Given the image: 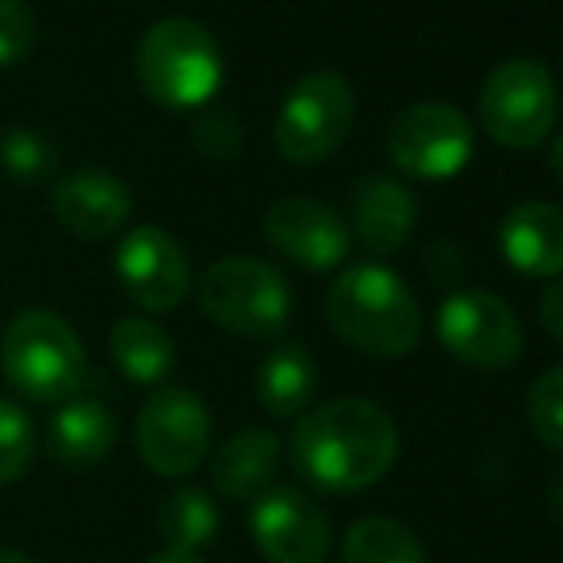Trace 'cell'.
Returning a JSON list of instances; mask_svg holds the SVG:
<instances>
[{"label":"cell","mask_w":563,"mask_h":563,"mask_svg":"<svg viewBox=\"0 0 563 563\" xmlns=\"http://www.w3.org/2000/svg\"><path fill=\"white\" fill-rule=\"evenodd\" d=\"M399 460V426L372 399H334L307 410L291 433V464L327 495H356Z\"/></svg>","instance_id":"cell-1"},{"label":"cell","mask_w":563,"mask_h":563,"mask_svg":"<svg viewBox=\"0 0 563 563\" xmlns=\"http://www.w3.org/2000/svg\"><path fill=\"white\" fill-rule=\"evenodd\" d=\"M327 319L345 345L368 356H407L422 338V311L399 273L379 261L349 265L327 296Z\"/></svg>","instance_id":"cell-2"},{"label":"cell","mask_w":563,"mask_h":563,"mask_svg":"<svg viewBox=\"0 0 563 563\" xmlns=\"http://www.w3.org/2000/svg\"><path fill=\"white\" fill-rule=\"evenodd\" d=\"M0 368L23 399L62 407L77 399V391L89 379V356H85L77 330L62 314L31 307L4 327Z\"/></svg>","instance_id":"cell-3"},{"label":"cell","mask_w":563,"mask_h":563,"mask_svg":"<svg viewBox=\"0 0 563 563\" xmlns=\"http://www.w3.org/2000/svg\"><path fill=\"white\" fill-rule=\"evenodd\" d=\"M134 69L154 104L169 112H192L208 104L223 85V51L200 20L169 15L142 35Z\"/></svg>","instance_id":"cell-4"},{"label":"cell","mask_w":563,"mask_h":563,"mask_svg":"<svg viewBox=\"0 0 563 563\" xmlns=\"http://www.w3.org/2000/svg\"><path fill=\"white\" fill-rule=\"evenodd\" d=\"M560 115L556 77L537 58H506L487 74L479 89V123L498 146L533 150L549 142Z\"/></svg>","instance_id":"cell-5"},{"label":"cell","mask_w":563,"mask_h":563,"mask_svg":"<svg viewBox=\"0 0 563 563\" xmlns=\"http://www.w3.org/2000/svg\"><path fill=\"white\" fill-rule=\"evenodd\" d=\"M200 303L216 327L238 338H273L291 319V288L268 261L223 257L203 273Z\"/></svg>","instance_id":"cell-6"},{"label":"cell","mask_w":563,"mask_h":563,"mask_svg":"<svg viewBox=\"0 0 563 563\" xmlns=\"http://www.w3.org/2000/svg\"><path fill=\"white\" fill-rule=\"evenodd\" d=\"M353 85L334 69H319L291 85L276 112V150L296 165H319L345 146L353 131Z\"/></svg>","instance_id":"cell-7"},{"label":"cell","mask_w":563,"mask_h":563,"mask_svg":"<svg viewBox=\"0 0 563 563\" xmlns=\"http://www.w3.org/2000/svg\"><path fill=\"white\" fill-rule=\"evenodd\" d=\"M441 345L467 368L503 372L526 353V330L506 299L483 288L452 291L438 311Z\"/></svg>","instance_id":"cell-8"},{"label":"cell","mask_w":563,"mask_h":563,"mask_svg":"<svg viewBox=\"0 0 563 563\" xmlns=\"http://www.w3.org/2000/svg\"><path fill=\"white\" fill-rule=\"evenodd\" d=\"M475 131L456 104L422 100L402 108L387 126V154L407 177L449 180L472 162Z\"/></svg>","instance_id":"cell-9"},{"label":"cell","mask_w":563,"mask_h":563,"mask_svg":"<svg viewBox=\"0 0 563 563\" xmlns=\"http://www.w3.org/2000/svg\"><path fill=\"white\" fill-rule=\"evenodd\" d=\"M142 464L165 479L196 472L211 449V415L188 387H157L134 426Z\"/></svg>","instance_id":"cell-10"},{"label":"cell","mask_w":563,"mask_h":563,"mask_svg":"<svg viewBox=\"0 0 563 563\" xmlns=\"http://www.w3.org/2000/svg\"><path fill=\"white\" fill-rule=\"evenodd\" d=\"M119 288L146 314H169L192 288V265L180 242L162 227H134L115 250Z\"/></svg>","instance_id":"cell-11"},{"label":"cell","mask_w":563,"mask_h":563,"mask_svg":"<svg viewBox=\"0 0 563 563\" xmlns=\"http://www.w3.org/2000/svg\"><path fill=\"white\" fill-rule=\"evenodd\" d=\"M250 533L273 563H327L334 544L327 510L296 487H268L253 498Z\"/></svg>","instance_id":"cell-12"},{"label":"cell","mask_w":563,"mask_h":563,"mask_svg":"<svg viewBox=\"0 0 563 563\" xmlns=\"http://www.w3.org/2000/svg\"><path fill=\"white\" fill-rule=\"evenodd\" d=\"M265 238L280 257H288L299 268H311V273L338 268L353 245V234L338 219V211H330L319 200H307V196H288V200L273 203L265 216Z\"/></svg>","instance_id":"cell-13"},{"label":"cell","mask_w":563,"mask_h":563,"mask_svg":"<svg viewBox=\"0 0 563 563\" xmlns=\"http://www.w3.org/2000/svg\"><path fill=\"white\" fill-rule=\"evenodd\" d=\"M58 223L77 238H108L131 216V188L112 169H77L51 192Z\"/></svg>","instance_id":"cell-14"},{"label":"cell","mask_w":563,"mask_h":563,"mask_svg":"<svg viewBox=\"0 0 563 563\" xmlns=\"http://www.w3.org/2000/svg\"><path fill=\"white\" fill-rule=\"evenodd\" d=\"M498 245L518 273L556 280L563 276V208L549 200H526L510 208L498 227Z\"/></svg>","instance_id":"cell-15"},{"label":"cell","mask_w":563,"mask_h":563,"mask_svg":"<svg viewBox=\"0 0 563 563\" xmlns=\"http://www.w3.org/2000/svg\"><path fill=\"white\" fill-rule=\"evenodd\" d=\"M418 203L410 188L384 173H368L353 188V234L376 257H391L410 242Z\"/></svg>","instance_id":"cell-16"},{"label":"cell","mask_w":563,"mask_h":563,"mask_svg":"<svg viewBox=\"0 0 563 563\" xmlns=\"http://www.w3.org/2000/svg\"><path fill=\"white\" fill-rule=\"evenodd\" d=\"M280 467V438L273 430H238L223 441V449L211 460V483L223 498L234 503H253L276 479Z\"/></svg>","instance_id":"cell-17"},{"label":"cell","mask_w":563,"mask_h":563,"mask_svg":"<svg viewBox=\"0 0 563 563\" xmlns=\"http://www.w3.org/2000/svg\"><path fill=\"white\" fill-rule=\"evenodd\" d=\"M51 456L69 472H89L115 445V418L97 399H69L54 410L46 430Z\"/></svg>","instance_id":"cell-18"},{"label":"cell","mask_w":563,"mask_h":563,"mask_svg":"<svg viewBox=\"0 0 563 563\" xmlns=\"http://www.w3.org/2000/svg\"><path fill=\"white\" fill-rule=\"evenodd\" d=\"M319 387V368L311 353L296 341H284L257 368V402L273 418H303Z\"/></svg>","instance_id":"cell-19"},{"label":"cell","mask_w":563,"mask_h":563,"mask_svg":"<svg viewBox=\"0 0 563 563\" xmlns=\"http://www.w3.org/2000/svg\"><path fill=\"white\" fill-rule=\"evenodd\" d=\"M112 356L131 384L157 387L169 379L173 364H177V349L173 338L157 327L154 319L142 314H126L112 327Z\"/></svg>","instance_id":"cell-20"},{"label":"cell","mask_w":563,"mask_h":563,"mask_svg":"<svg viewBox=\"0 0 563 563\" xmlns=\"http://www.w3.org/2000/svg\"><path fill=\"white\" fill-rule=\"evenodd\" d=\"M223 529V514H219L216 498L200 487H180L165 495L162 510H157V533H162L169 552H196L211 544Z\"/></svg>","instance_id":"cell-21"},{"label":"cell","mask_w":563,"mask_h":563,"mask_svg":"<svg viewBox=\"0 0 563 563\" xmlns=\"http://www.w3.org/2000/svg\"><path fill=\"white\" fill-rule=\"evenodd\" d=\"M341 563H430L426 549L402 521L384 514H364L349 526Z\"/></svg>","instance_id":"cell-22"},{"label":"cell","mask_w":563,"mask_h":563,"mask_svg":"<svg viewBox=\"0 0 563 563\" xmlns=\"http://www.w3.org/2000/svg\"><path fill=\"white\" fill-rule=\"evenodd\" d=\"M0 165L15 185H38L58 169V150L46 134L31 126H12L0 134Z\"/></svg>","instance_id":"cell-23"},{"label":"cell","mask_w":563,"mask_h":563,"mask_svg":"<svg viewBox=\"0 0 563 563\" xmlns=\"http://www.w3.org/2000/svg\"><path fill=\"white\" fill-rule=\"evenodd\" d=\"M35 456V426L27 410L12 399H0V487L15 483Z\"/></svg>","instance_id":"cell-24"},{"label":"cell","mask_w":563,"mask_h":563,"mask_svg":"<svg viewBox=\"0 0 563 563\" xmlns=\"http://www.w3.org/2000/svg\"><path fill=\"white\" fill-rule=\"evenodd\" d=\"M529 426L544 449L563 452V364L537 376L529 387Z\"/></svg>","instance_id":"cell-25"},{"label":"cell","mask_w":563,"mask_h":563,"mask_svg":"<svg viewBox=\"0 0 563 563\" xmlns=\"http://www.w3.org/2000/svg\"><path fill=\"white\" fill-rule=\"evenodd\" d=\"M38 23L27 0H0V66H15L35 51Z\"/></svg>","instance_id":"cell-26"},{"label":"cell","mask_w":563,"mask_h":563,"mask_svg":"<svg viewBox=\"0 0 563 563\" xmlns=\"http://www.w3.org/2000/svg\"><path fill=\"white\" fill-rule=\"evenodd\" d=\"M192 139L208 157H234L238 146H242V123L227 108H211V112L196 115Z\"/></svg>","instance_id":"cell-27"},{"label":"cell","mask_w":563,"mask_h":563,"mask_svg":"<svg viewBox=\"0 0 563 563\" xmlns=\"http://www.w3.org/2000/svg\"><path fill=\"white\" fill-rule=\"evenodd\" d=\"M537 319H541V327L549 330L552 338L563 341V276L544 288L541 303H537Z\"/></svg>","instance_id":"cell-28"},{"label":"cell","mask_w":563,"mask_h":563,"mask_svg":"<svg viewBox=\"0 0 563 563\" xmlns=\"http://www.w3.org/2000/svg\"><path fill=\"white\" fill-rule=\"evenodd\" d=\"M549 514H552V521L563 526V467H556L549 479Z\"/></svg>","instance_id":"cell-29"},{"label":"cell","mask_w":563,"mask_h":563,"mask_svg":"<svg viewBox=\"0 0 563 563\" xmlns=\"http://www.w3.org/2000/svg\"><path fill=\"white\" fill-rule=\"evenodd\" d=\"M549 169H552V177L563 185V131L549 142Z\"/></svg>","instance_id":"cell-30"},{"label":"cell","mask_w":563,"mask_h":563,"mask_svg":"<svg viewBox=\"0 0 563 563\" xmlns=\"http://www.w3.org/2000/svg\"><path fill=\"white\" fill-rule=\"evenodd\" d=\"M146 563H203V560L200 556H188V552H169V549H165V552H157V556L146 560Z\"/></svg>","instance_id":"cell-31"},{"label":"cell","mask_w":563,"mask_h":563,"mask_svg":"<svg viewBox=\"0 0 563 563\" xmlns=\"http://www.w3.org/2000/svg\"><path fill=\"white\" fill-rule=\"evenodd\" d=\"M0 563H35V560L20 549H0Z\"/></svg>","instance_id":"cell-32"}]
</instances>
